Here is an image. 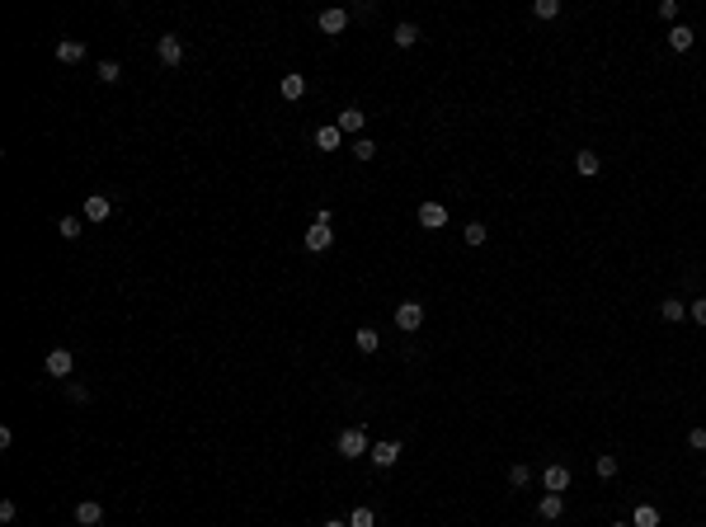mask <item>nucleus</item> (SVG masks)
Segmentation results:
<instances>
[{
	"label": "nucleus",
	"instance_id": "1",
	"mask_svg": "<svg viewBox=\"0 0 706 527\" xmlns=\"http://www.w3.org/2000/svg\"><path fill=\"white\" fill-rule=\"evenodd\" d=\"M334 452H339L344 462H358L363 452H372V448H368V433L363 429H344L339 438H334Z\"/></svg>",
	"mask_w": 706,
	"mask_h": 527
},
{
	"label": "nucleus",
	"instance_id": "2",
	"mask_svg": "<svg viewBox=\"0 0 706 527\" xmlns=\"http://www.w3.org/2000/svg\"><path fill=\"white\" fill-rule=\"evenodd\" d=\"M334 245V226H330V212H315V226L306 231V250L320 254V250H330Z\"/></svg>",
	"mask_w": 706,
	"mask_h": 527
},
{
	"label": "nucleus",
	"instance_id": "3",
	"mask_svg": "<svg viewBox=\"0 0 706 527\" xmlns=\"http://www.w3.org/2000/svg\"><path fill=\"white\" fill-rule=\"evenodd\" d=\"M42 368H47V377H57V382H66V377L76 372V353H71V349H52Z\"/></svg>",
	"mask_w": 706,
	"mask_h": 527
},
{
	"label": "nucleus",
	"instance_id": "4",
	"mask_svg": "<svg viewBox=\"0 0 706 527\" xmlns=\"http://www.w3.org/2000/svg\"><path fill=\"white\" fill-rule=\"evenodd\" d=\"M156 57L165 61V66H179V61H184V38H179V33H160V38H156Z\"/></svg>",
	"mask_w": 706,
	"mask_h": 527
},
{
	"label": "nucleus",
	"instance_id": "5",
	"mask_svg": "<svg viewBox=\"0 0 706 527\" xmlns=\"http://www.w3.org/2000/svg\"><path fill=\"white\" fill-rule=\"evenodd\" d=\"M395 325H400L405 334H414L419 325H424V306H419V301H400V306H395Z\"/></svg>",
	"mask_w": 706,
	"mask_h": 527
},
{
	"label": "nucleus",
	"instance_id": "6",
	"mask_svg": "<svg viewBox=\"0 0 706 527\" xmlns=\"http://www.w3.org/2000/svg\"><path fill=\"white\" fill-rule=\"evenodd\" d=\"M80 217H85V221H109V217H113V203H109L104 194H90L85 207H80Z\"/></svg>",
	"mask_w": 706,
	"mask_h": 527
},
{
	"label": "nucleus",
	"instance_id": "7",
	"mask_svg": "<svg viewBox=\"0 0 706 527\" xmlns=\"http://www.w3.org/2000/svg\"><path fill=\"white\" fill-rule=\"evenodd\" d=\"M419 226H424V231H443V226H448V207H443V203H424V207H419Z\"/></svg>",
	"mask_w": 706,
	"mask_h": 527
},
{
	"label": "nucleus",
	"instance_id": "8",
	"mask_svg": "<svg viewBox=\"0 0 706 527\" xmlns=\"http://www.w3.org/2000/svg\"><path fill=\"white\" fill-rule=\"evenodd\" d=\"M315 24H320V33H330V38H334V33L349 29V10H320V19H315Z\"/></svg>",
	"mask_w": 706,
	"mask_h": 527
},
{
	"label": "nucleus",
	"instance_id": "9",
	"mask_svg": "<svg viewBox=\"0 0 706 527\" xmlns=\"http://www.w3.org/2000/svg\"><path fill=\"white\" fill-rule=\"evenodd\" d=\"M57 61H61V66H76V61H85V42H80V38H61V42H57Z\"/></svg>",
	"mask_w": 706,
	"mask_h": 527
},
{
	"label": "nucleus",
	"instance_id": "10",
	"mask_svg": "<svg viewBox=\"0 0 706 527\" xmlns=\"http://www.w3.org/2000/svg\"><path fill=\"white\" fill-rule=\"evenodd\" d=\"M372 462H377L382 471L395 466V462H400V443H391V438H386V443H372Z\"/></svg>",
	"mask_w": 706,
	"mask_h": 527
},
{
	"label": "nucleus",
	"instance_id": "11",
	"mask_svg": "<svg viewBox=\"0 0 706 527\" xmlns=\"http://www.w3.org/2000/svg\"><path fill=\"white\" fill-rule=\"evenodd\" d=\"M76 523H80V527H95V523H104V504H95V499H85V504H76Z\"/></svg>",
	"mask_w": 706,
	"mask_h": 527
},
{
	"label": "nucleus",
	"instance_id": "12",
	"mask_svg": "<svg viewBox=\"0 0 706 527\" xmlns=\"http://www.w3.org/2000/svg\"><path fill=\"white\" fill-rule=\"evenodd\" d=\"M692 42H697V33H692L687 24H673V29H668V47H673V52H687Z\"/></svg>",
	"mask_w": 706,
	"mask_h": 527
},
{
	"label": "nucleus",
	"instance_id": "13",
	"mask_svg": "<svg viewBox=\"0 0 706 527\" xmlns=\"http://www.w3.org/2000/svg\"><path fill=\"white\" fill-rule=\"evenodd\" d=\"M339 141H344V132H339V123H325V127H315V146H320V151H334Z\"/></svg>",
	"mask_w": 706,
	"mask_h": 527
},
{
	"label": "nucleus",
	"instance_id": "14",
	"mask_svg": "<svg viewBox=\"0 0 706 527\" xmlns=\"http://www.w3.org/2000/svg\"><path fill=\"white\" fill-rule=\"evenodd\" d=\"M537 513H542L547 523H556V518L565 513V499H560V494H542V504H537Z\"/></svg>",
	"mask_w": 706,
	"mask_h": 527
},
{
	"label": "nucleus",
	"instance_id": "15",
	"mask_svg": "<svg viewBox=\"0 0 706 527\" xmlns=\"http://www.w3.org/2000/svg\"><path fill=\"white\" fill-rule=\"evenodd\" d=\"M542 480H547L551 494H560V489H570V466H547V475H542Z\"/></svg>",
	"mask_w": 706,
	"mask_h": 527
},
{
	"label": "nucleus",
	"instance_id": "16",
	"mask_svg": "<svg viewBox=\"0 0 706 527\" xmlns=\"http://www.w3.org/2000/svg\"><path fill=\"white\" fill-rule=\"evenodd\" d=\"M574 170H579L584 179H593L598 170H603V160H598V151H579V156H574Z\"/></svg>",
	"mask_w": 706,
	"mask_h": 527
},
{
	"label": "nucleus",
	"instance_id": "17",
	"mask_svg": "<svg viewBox=\"0 0 706 527\" xmlns=\"http://www.w3.org/2000/svg\"><path fill=\"white\" fill-rule=\"evenodd\" d=\"M278 90H283V99H301V95H306V76H297V71H292V76L278 80Z\"/></svg>",
	"mask_w": 706,
	"mask_h": 527
},
{
	"label": "nucleus",
	"instance_id": "18",
	"mask_svg": "<svg viewBox=\"0 0 706 527\" xmlns=\"http://www.w3.org/2000/svg\"><path fill=\"white\" fill-rule=\"evenodd\" d=\"M80 231H85V217H57V235H61V240H76Z\"/></svg>",
	"mask_w": 706,
	"mask_h": 527
},
{
	"label": "nucleus",
	"instance_id": "19",
	"mask_svg": "<svg viewBox=\"0 0 706 527\" xmlns=\"http://www.w3.org/2000/svg\"><path fill=\"white\" fill-rule=\"evenodd\" d=\"M339 132H363V109H353V104H349V109L339 113Z\"/></svg>",
	"mask_w": 706,
	"mask_h": 527
},
{
	"label": "nucleus",
	"instance_id": "20",
	"mask_svg": "<svg viewBox=\"0 0 706 527\" xmlns=\"http://www.w3.org/2000/svg\"><path fill=\"white\" fill-rule=\"evenodd\" d=\"M395 47H414L419 42V24H395Z\"/></svg>",
	"mask_w": 706,
	"mask_h": 527
},
{
	"label": "nucleus",
	"instance_id": "21",
	"mask_svg": "<svg viewBox=\"0 0 706 527\" xmlns=\"http://www.w3.org/2000/svg\"><path fill=\"white\" fill-rule=\"evenodd\" d=\"M353 344H358V353H377V344H382V334H377V330H368V325H363V330L353 334Z\"/></svg>",
	"mask_w": 706,
	"mask_h": 527
},
{
	"label": "nucleus",
	"instance_id": "22",
	"mask_svg": "<svg viewBox=\"0 0 706 527\" xmlns=\"http://www.w3.org/2000/svg\"><path fill=\"white\" fill-rule=\"evenodd\" d=\"M659 315H664L668 325H678V320H683V315H687V306H683V301H673V297H668V301H659Z\"/></svg>",
	"mask_w": 706,
	"mask_h": 527
},
{
	"label": "nucleus",
	"instance_id": "23",
	"mask_svg": "<svg viewBox=\"0 0 706 527\" xmlns=\"http://www.w3.org/2000/svg\"><path fill=\"white\" fill-rule=\"evenodd\" d=\"M636 527H659V508H650V504H641L636 508V518H631Z\"/></svg>",
	"mask_w": 706,
	"mask_h": 527
},
{
	"label": "nucleus",
	"instance_id": "24",
	"mask_svg": "<svg viewBox=\"0 0 706 527\" xmlns=\"http://www.w3.org/2000/svg\"><path fill=\"white\" fill-rule=\"evenodd\" d=\"M349 527H377V513H372L368 504H363V508H353V513H349Z\"/></svg>",
	"mask_w": 706,
	"mask_h": 527
},
{
	"label": "nucleus",
	"instance_id": "25",
	"mask_svg": "<svg viewBox=\"0 0 706 527\" xmlns=\"http://www.w3.org/2000/svg\"><path fill=\"white\" fill-rule=\"evenodd\" d=\"M372 156H377L372 137H358V141H353V160H363V165H368V160H372Z\"/></svg>",
	"mask_w": 706,
	"mask_h": 527
},
{
	"label": "nucleus",
	"instance_id": "26",
	"mask_svg": "<svg viewBox=\"0 0 706 527\" xmlns=\"http://www.w3.org/2000/svg\"><path fill=\"white\" fill-rule=\"evenodd\" d=\"M532 15H537V19H556V15H560V0H537Z\"/></svg>",
	"mask_w": 706,
	"mask_h": 527
},
{
	"label": "nucleus",
	"instance_id": "27",
	"mask_svg": "<svg viewBox=\"0 0 706 527\" xmlns=\"http://www.w3.org/2000/svg\"><path fill=\"white\" fill-rule=\"evenodd\" d=\"M99 80H104V85H118V80H123V66H118V61H104V66H99Z\"/></svg>",
	"mask_w": 706,
	"mask_h": 527
},
{
	"label": "nucleus",
	"instance_id": "28",
	"mask_svg": "<svg viewBox=\"0 0 706 527\" xmlns=\"http://www.w3.org/2000/svg\"><path fill=\"white\" fill-rule=\"evenodd\" d=\"M462 235H466V245H485V235H490V226H480V221H471V226H466V231H462Z\"/></svg>",
	"mask_w": 706,
	"mask_h": 527
},
{
	"label": "nucleus",
	"instance_id": "29",
	"mask_svg": "<svg viewBox=\"0 0 706 527\" xmlns=\"http://www.w3.org/2000/svg\"><path fill=\"white\" fill-rule=\"evenodd\" d=\"M617 466H622V462H617L612 452H603V457H598V475H603V480H612V475H617Z\"/></svg>",
	"mask_w": 706,
	"mask_h": 527
},
{
	"label": "nucleus",
	"instance_id": "30",
	"mask_svg": "<svg viewBox=\"0 0 706 527\" xmlns=\"http://www.w3.org/2000/svg\"><path fill=\"white\" fill-rule=\"evenodd\" d=\"M528 480H532V471L523 466V462H518V466L509 471V485H513V489H523V485H528Z\"/></svg>",
	"mask_w": 706,
	"mask_h": 527
},
{
	"label": "nucleus",
	"instance_id": "31",
	"mask_svg": "<svg viewBox=\"0 0 706 527\" xmlns=\"http://www.w3.org/2000/svg\"><path fill=\"white\" fill-rule=\"evenodd\" d=\"M687 315H692V320H697V325H706V297H697V301H692V306H687Z\"/></svg>",
	"mask_w": 706,
	"mask_h": 527
},
{
	"label": "nucleus",
	"instance_id": "32",
	"mask_svg": "<svg viewBox=\"0 0 706 527\" xmlns=\"http://www.w3.org/2000/svg\"><path fill=\"white\" fill-rule=\"evenodd\" d=\"M659 19H678V0H659Z\"/></svg>",
	"mask_w": 706,
	"mask_h": 527
},
{
	"label": "nucleus",
	"instance_id": "33",
	"mask_svg": "<svg viewBox=\"0 0 706 527\" xmlns=\"http://www.w3.org/2000/svg\"><path fill=\"white\" fill-rule=\"evenodd\" d=\"M687 443H692L697 452H706V429H692V433H687Z\"/></svg>",
	"mask_w": 706,
	"mask_h": 527
},
{
	"label": "nucleus",
	"instance_id": "34",
	"mask_svg": "<svg viewBox=\"0 0 706 527\" xmlns=\"http://www.w3.org/2000/svg\"><path fill=\"white\" fill-rule=\"evenodd\" d=\"M66 395H71L76 405H85V400H90V391H85V386H66Z\"/></svg>",
	"mask_w": 706,
	"mask_h": 527
},
{
	"label": "nucleus",
	"instance_id": "35",
	"mask_svg": "<svg viewBox=\"0 0 706 527\" xmlns=\"http://www.w3.org/2000/svg\"><path fill=\"white\" fill-rule=\"evenodd\" d=\"M325 527H349V523H339V518H330V523H325Z\"/></svg>",
	"mask_w": 706,
	"mask_h": 527
},
{
	"label": "nucleus",
	"instance_id": "36",
	"mask_svg": "<svg viewBox=\"0 0 706 527\" xmlns=\"http://www.w3.org/2000/svg\"><path fill=\"white\" fill-rule=\"evenodd\" d=\"M608 527H631V523H608Z\"/></svg>",
	"mask_w": 706,
	"mask_h": 527
}]
</instances>
